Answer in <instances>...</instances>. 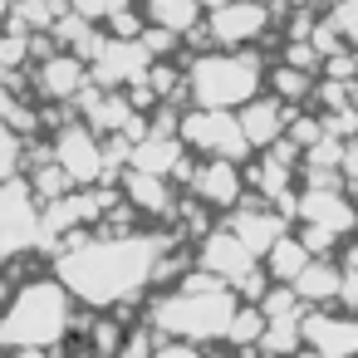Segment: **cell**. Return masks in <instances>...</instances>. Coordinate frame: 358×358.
Returning <instances> with one entry per match:
<instances>
[{
    "label": "cell",
    "instance_id": "obj_1",
    "mask_svg": "<svg viewBox=\"0 0 358 358\" xmlns=\"http://www.w3.org/2000/svg\"><path fill=\"white\" fill-rule=\"evenodd\" d=\"M152 270V245L148 241H99L84 245L64 260V285L69 294H84L89 304H113L133 294Z\"/></svg>",
    "mask_w": 358,
    "mask_h": 358
},
{
    "label": "cell",
    "instance_id": "obj_2",
    "mask_svg": "<svg viewBox=\"0 0 358 358\" xmlns=\"http://www.w3.org/2000/svg\"><path fill=\"white\" fill-rule=\"evenodd\" d=\"M69 314H74L69 285L35 280L10 299L6 314H0V343L6 348H55L69 334Z\"/></svg>",
    "mask_w": 358,
    "mask_h": 358
},
{
    "label": "cell",
    "instance_id": "obj_3",
    "mask_svg": "<svg viewBox=\"0 0 358 358\" xmlns=\"http://www.w3.org/2000/svg\"><path fill=\"white\" fill-rule=\"evenodd\" d=\"M157 319L177 338H216V334H231L236 299L226 289L206 285V280H192V285H182V294H172V299L157 304Z\"/></svg>",
    "mask_w": 358,
    "mask_h": 358
},
{
    "label": "cell",
    "instance_id": "obj_4",
    "mask_svg": "<svg viewBox=\"0 0 358 358\" xmlns=\"http://www.w3.org/2000/svg\"><path fill=\"white\" fill-rule=\"evenodd\" d=\"M226 69H231V59H201L196 64L192 89H196V99L206 108H226V103H236V99H245L255 89V64L250 59H241L236 74H226Z\"/></svg>",
    "mask_w": 358,
    "mask_h": 358
},
{
    "label": "cell",
    "instance_id": "obj_5",
    "mask_svg": "<svg viewBox=\"0 0 358 358\" xmlns=\"http://www.w3.org/2000/svg\"><path fill=\"white\" fill-rule=\"evenodd\" d=\"M304 343L319 358H358V319L353 314H309L304 319Z\"/></svg>",
    "mask_w": 358,
    "mask_h": 358
},
{
    "label": "cell",
    "instance_id": "obj_6",
    "mask_svg": "<svg viewBox=\"0 0 358 358\" xmlns=\"http://www.w3.org/2000/svg\"><path fill=\"white\" fill-rule=\"evenodd\" d=\"M304 216H309L314 231H329V236H338V231L353 226V206L343 196H334V192H309L304 196Z\"/></svg>",
    "mask_w": 358,
    "mask_h": 358
},
{
    "label": "cell",
    "instance_id": "obj_7",
    "mask_svg": "<svg viewBox=\"0 0 358 358\" xmlns=\"http://www.w3.org/2000/svg\"><path fill=\"white\" fill-rule=\"evenodd\" d=\"M294 294L309 299V304L338 299V294H343V270H338V265H309V270L294 280Z\"/></svg>",
    "mask_w": 358,
    "mask_h": 358
},
{
    "label": "cell",
    "instance_id": "obj_8",
    "mask_svg": "<svg viewBox=\"0 0 358 358\" xmlns=\"http://www.w3.org/2000/svg\"><path fill=\"white\" fill-rule=\"evenodd\" d=\"M206 265L216 275H250V250L241 245V236H211L206 241Z\"/></svg>",
    "mask_w": 358,
    "mask_h": 358
},
{
    "label": "cell",
    "instance_id": "obj_9",
    "mask_svg": "<svg viewBox=\"0 0 358 358\" xmlns=\"http://www.w3.org/2000/svg\"><path fill=\"white\" fill-rule=\"evenodd\" d=\"M255 30H265V10L260 6H245V0H236V6H226L216 15V35L221 40H250Z\"/></svg>",
    "mask_w": 358,
    "mask_h": 358
},
{
    "label": "cell",
    "instance_id": "obj_10",
    "mask_svg": "<svg viewBox=\"0 0 358 358\" xmlns=\"http://www.w3.org/2000/svg\"><path fill=\"white\" fill-rule=\"evenodd\" d=\"M309 265H314V260H309V245H304V241H280V245L270 250V275H275V280H289V285H294Z\"/></svg>",
    "mask_w": 358,
    "mask_h": 358
},
{
    "label": "cell",
    "instance_id": "obj_11",
    "mask_svg": "<svg viewBox=\"0 0 358 358\" xmlns=\"http://www.w3.org/2000/svg\"><path fill=\"white\" fill-rule=\"evenodd\" d=\"M196 192H201L206 201L226 206V201H236V196H241V177H236L226 162H211V167H206V177L196 182Z\"/></svg>",
    "mask_w": 358,
    "mask_h": 358
},
{
    "label": "cell",
    "instance_id": "obj_12",
    "mask_svg": "<svg viewBox=\"0 0 358 358\" xmlns=\"http://www.w3.org/2000/svg\"><path fill=\"white\" fill-rule=\"evenodd\" d=\"M275 123H280V118H275V103H255V113H250L241 128H245L250 143H260V138H275Z\"/></svg>",
    "mask_w": 358,
    "mask_h": 358
},
{
    "label": "cell",
    "instance_id": "obj_13",
    "mask_svg": "<svg viewBox=\"0 0 358 358\" xmlns=\"http://www.w3.org/2000/svg\"><path fill=\"white\" fill-rule=\"evenodd\" d=\"M157 358H201V353H196L192 343H182V338H177V343H162V348H157Z\"/></svg>",
    "mask_w": 358,
    "mask_h": 358
},
{
    "label": "cell",
    "instance_id": "obj_14",
    "mask_svg": "<svg viewBox=\"0 0 358 358\" xmlns=\"http://www.w3.org/2000/svg\"><path fill=\"white\" fill-rule=\"evenodd\" d=\"M338 25H353V30H348V40H358V0H348V6L338 10Z\"/></svg>",
    "mask_w": 358,
    "mask_h": 358
}]
</instances>
